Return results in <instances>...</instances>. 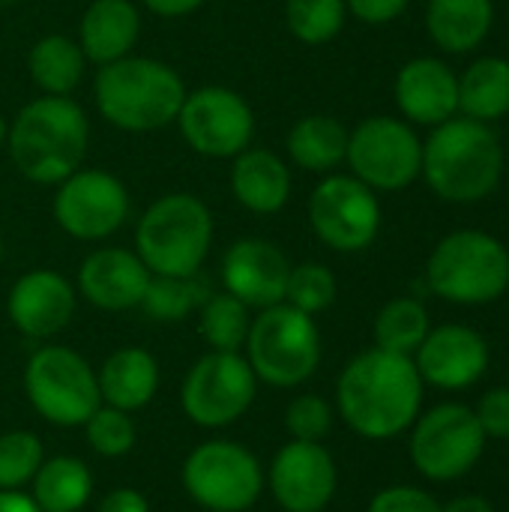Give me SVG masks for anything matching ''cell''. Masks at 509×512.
<instances>
[{
  "label": "cell",
  "instance_id": "15",
  "mask_svg": "<svg viewBox=\"0 0 509 512\" xmlns=\"http://www.w3.org/2000/svg\"><path fill=\"white\" fill-rule=\"evenodd\" d=\"M306 210L315 237L333 252H363L381 231L378 195L354 174H324Z\"/></svg>",
  "mask_w": 509,
  "mask_h": 512
},
{
  "label": "cell",
  "instance_id": "12",
  "mask_svg": "<svg viewBox=\"0 0 509 512\" xmlns=\"http://www.w3.org/2000/svg\"><path fill=\"white\" fill-rule=\"evenodd\" d=\"M345 162L372 192H399L420 177L423 141L408 120L387 114L366 117L348 132Z\"/></svg>",
  "mask_w": 509,
  "mask_h": 512
},
{
  "label": "cell",
  "instance_id": "20",
  "mask_svg": "<svg viewBox=\"0 0 509 512\" xmlns=\"http://www.w3.org/2000/svg\"><path fill=\"white\" fill-rule=\"evenodd\" d=\"M150 276L135 249L99 246L78 267V294L102 312H126L141 306Z\"/></svg>",
  "mask_w": 509,
  "mask_h": 512
},
{
  "label": "cell",
  "instance_id": "16",
  "mask_svg": "<svg viewBox=\"0 0 509 512\" xmlns=\"http://www.w3.org/2000/svg\"><path fill=\"white\" fill-rule=\"evenodd\" d=\"M264 474L273 501L285 512H324L339 489L336 459L315 441H288Z\"/></svg>",
  "mask_w": 509,
  "mask_h": 512
},
{
  "label": "cell",
  "instance_id": "11",
  "mask_svg": "<svg viewBox=\"0 0 509 512\" xmlns=\"http://www.w3.org/2000/svg\"><path fill=\"white\" fill-rule=\"evenodd\" d=\"M258 396V378L243 351H207L180 387V408L201 429H228L243 420Z\"/></svg>",
  "mask_w": 509,
  "mask_h": 512
},
{
  "label": "cell",
  "instance_id": "10",
  "mask_svg": "<svg viewBox=\"0 0 509 512\" xmlns=\"http://www.w3.org/2000/svg\"><path fill=\"white\" fill-rule=\"evenodd\" d=\"M486 432L474 414V408L459 402L435 405L432 411H420L411 426L408 456L411 465L432 483L462 480L477 468L486 450Z\"/></svg>",
  "mask_w": 509,
  "mask_h": 512
},
{
  "label": "cell",
  "instance_id": "36",
  "mask_svg": "<svg viewBox=\"0 0 509 512\" xmlns=\"http://www.w3.org/2000/svg\"><path fill=\"white\" fill-rule=\"evenodd\" d=\"M339 285L330 267L315 264V261H303L297 267H291L288 273V285H285V303L306 312V315H321L336 303Z\"/></svg>",
  "mask_w": 509,
  "mask_h": 512
},
{
  "label": "cell",
  "instance_id": "27",
  "mask_svg": "<svg viewBox=\"0 0 509 512\" xmlns=\"http://www.w3.org/2000/svg\"><path fill=\"white\" fill-rule=\"evenodd\" d=\"M87 69V57L78 39L66 33H45L27 51V72L30 81L45 96H69Z\"/></svg>",
  "mask_w": 509,
  "mask_h": 512
},
{
  "label": "cell",
  "instance_id": "5",
  "mask_svg": "<svg viewBox=\"0 0 509 512\" xmlns=\"http://www.w3.org/2000/svg\"><path fill=\"white\" fill-rule=\"evenodd\" d=\"M210 246V207L189 192H168L156 198L135 225V255L153 276L201 273Z\"/></svg>",
  "mask_w": 509,
  "mask_h": 512
},
{
  "label": "cell",
  "instance_id": "19",
  "mask_svg": "<svg viewBox=\"0 0 509 512\" xmlns=\"http://www.w3.org/2000/svg\"><path fill=\"white\" fill-rule=\"evenodd\" d=\"M411 360L423 384L438 390H468L489 369V345L465 324H444L429 330Z\"/></svg>",
  "mask_w": 509,
  "mask_h": 512
},
{
  "label": "cell",
  "instance_id": "47",
  "mask_svg": "<svg viewBox=\"0 0 509 512\" xmlns=\"http://www.w3.org/2000/svg\"><path fill=\"white\" fill-rule=\"evenodd\" d=\"M0 264H3V237H0Z\"/></svg>",
  "mask_w": 509,
  "mask_h": 512
},
{
  "label": "cell",
  "instance_id": "4",
  "mask_svg": "<svg viewBox=\"0 0 509 512\" xmlns=\"http://www.w3.org/2000/svg\"><path fill=\"white\" fill-rule=\"evenodd\" d=\"M93 99L102 120L120 132H156L177 120L186 99L180 72L156 57H123L99 66Z\"/></svg>",
  "mask_w": 509,
  "mask_h": 512
},
{
  "label": "cell",
  "instance_id": "24",
  "mask_svg": "<svg viewBox=\"0 0 509 512\" xmlns=\"http://www.w3.org/2000/svg\"><path fill=\"white\" fill-rule=\"evenodd\" d=\"M102 405L135 414L147 408L159 390V363L147 348L126 345L105 357L96 372Z\"/></svg>",
  "mask_w": 509,
  "mask_h": 512
},
{
  "label": "cell",
  "instance_id": "28",
  "mask_svg": "<svg viewBox=\"0 0 509 512\" xmlns=\"http://www.w3.org/2000/svg\"><path fill=\"white\" fill-rule=\"evenodd\" d=\"M30 498L42 512H81L93 498V474L75 456H45L30 480Z\"/></svg>",
  "mask_w": 509,
  "mask_h": 512
},
{
  "label": "cell",
  "instance_id": "2",
  "mask_svg": "<svg viewBox=\"0 0 509 512\" xmlns=\"http://www.w3.org/2000/svg\"><path fill=\"white\" fill-rule=\"evenodd\" d=\"M90 141L84 108L72 96H36L9 123L6 147L18 174L39 186H57L81 168Z\"/></svg>",
  "mask_w": 509,
  "mask_h": 512
},
{
  "label": "cell",
  "instance_id": "6",
  "mask_svg": "<svg viewBox=\"0 0 509 512\" xmlns=\"http://www.w3.org/2000/svg\"><path fill=\"white\" fill-rule=\"evenodd\" d=\"M426 285L435 297L459 306L495 303L509 288V249L477 228L453 231L432 249Z\"/></svg>",
  "mask_w": 509,
  "mask_h": 512
},
{
  "label": "cell",
  "instance_id": "44",
  "mask_svg": "<svg viewBox=\"0 0 509 512\" xmlns=\"http://www.w3.org/2000/svg\"><path fill=\"white\" fill-rule=\"evenodd\" d=\"M0 512H42L27 492H0Z\"/></svg>",
  "mask_w": 509,
  "mask_h": 512
},
{
  "label": "cell",
  "instance_id": "43",
  "mask_svg": "<svg viewBox=\"0 0 509 512\" xmlns=\"http://www.w3.org/2000/svg\"><path fill=\"white\" fill-rule=\"evenodd\" d=\"M444 512H495V507L483 495H459L444 507Z\"/></svg>",
  "mask_w": 509,
  "mask_h": 512
},
{
  "label": "cell",
  "instance_id": "37",
  "mask_svg": "<svg viewBox=\"0 0 509 512\" xmlns=\"http://www.w3.org/2000/svg\"><path fill=\"white\" fill-rule=\"evenodd\" d=\"M333 420H336L333 405L318 393H303V396L291 399L285 408V429H288L291 441L321 444L330 435Z\"/></svg>",
  "mask_w": 509,
  "mask_h": 512
},
{
  "label": "cell",
  "instance_id": "33",
  "mask_svg": "<svg viewBox=\"0 0 509 512\" xmlns=\"http://www.w3.org/2000/svg\"><path fill=\"white\" fill-rule=\"evenodd\" d=\"M345 0H285V24L303 45H324L345 27Z\"/></svg>",
  "mask_w": 509,
  "mask_h": 512
},
{
  "label": "cell",
  "instance_id": "31",
  "mask_svg": "<svg viewBox=\"0 0 509 512\" xmlns=\"http://www.w3.org/2000/svg\"><path fill=\"white\" fill-rule=\"evenodd\" d=\"M210 294L213 291L207 288L201 273H195V276H150V285H147L138 309H144L153 321L177 324V321H186L192 312H198Z\"/></svg>",
  "mask_w": 509,
  "mask_h": 512
},
{
  "label": "cell",
  "instance_id": "9",
  "mask_svg": "<svg viewBox=\"0 0 509 512\" xmlns=\"http://www.w3.org/2000/svg\"><path fill=\"white\" fill-rule=\"evenodd\" d=\"M30 408L57 429H81L102 405L96 369L66 345H42L24 366Z\"/></svg>",
  "mask_w": 509,
  "mask_h": 512
},
{
  "label": "cell",
  "instance_id": "3",
  "mask_svg": "<svg viewBox=\"0 0 509 512\" xmlns=\"http://www.w3.org/2000/svg\"><path fill=\"white\" fill-rule=\"evenodd\" d=\"M429 189L453 204H474L489 198L504 174V147L489 123L471 117H450L432 126L423 141V168Z\"/></svg>",
  "mask_w": 509,
  "mask_h": 512
},
{
  "label": "cell",
  "instance_id": "26",
  "mask_svg": "<svg viewBox=\"0 0 509 512\" xmlns=\"http://www.w3.org/2000/svg\"><path fill=\"white\" fill-rule=\"evenodd\" d=\"M288 156L309 174H333L348 153V129L330 114H306L288 132Z\"/></svg>",
  "mask_w": 509,
  "mask_h": 512
},
{
  "label": "cell",
  "instance_id": "32",
  "mask_svg": "<svg viewBox=\"0 0 509 512\" xmlns=\"http://www.w3.org/2000/svg\"><path fill=\"white\" fill-rule=\"evenodd\" d=\"M252 309L243 306L228 291L210 294L204 306L198 309V333L210 351H243L249 327H252Z\"/></svg>",
  "mask_w": 509,
  "mask_h": 512
},
{
  "label": "cell",
  "instance_id": "35",
  "mask_svg": "<svg viewBox=\"0 0 509 512\" xmlns=\"http://www.w3.org/2000/svg\"><path fill=\"white\" fill-rule=\"evenodd\" d=\"M81 429H84L90 450L102 459H123L138 444V429H135L132 414L111 408V405H99Z\"/></svg>",
  "mask_w": 509,
  "mask_h": 512
},
{
  "label": "cell",
  "instance_id": "1",
  "mask_svg": "<svg viewBox=\"0 0 509 512\" xmlns=\"http://www.w3.org/2000/svg\"><path fill=\"white\" fill-rule=\"evenodd\" d=\"M336 408L345 426L366 441H390L423 411V378L411 357L369 348L336 381Z\"/></svg>",
  "mask_w": 509,
  "mask_h": 512
},
{
  "label": "cell",
  "instance_id": "21",
  "mask_svg": "<svg viewBox=\"0 0 509 512\" xmlns=\"http://www.w3.org/2000/svg\"><path fill=\"white\" fill-rule=\"evenodd\" d=\"M396 105L417 126H441L459 111V75L438 57H414L396 75Z\"/></svg>",
  "mask_w": 509,
  "mask_h": 512
},
{
  "label": "cell",
  "instance_id": "17",
  "mask_svg": "<svg viewBox=\"0 0 509 512\" xmlns=\"http://www.w3.org/2000/svg\"><path fill=\"white\" fill-rule=\"evenodd\" d=\"M291 261L285 252L264 240V237H243L234 240L219 264L222 288L237 297L249 309H267L276 303H285V285H288Z\"/></svg>",
  "mask_w": 509,
  "mask_h": 512
},
{
  "label": "cell",
  "instance_id": "41",
  "mask_svg": "<svg viewBox=\"0 0 509 512\" xmlns=\"http://www.w3.org/2000/svg\"><path fill=\"white\" fill-rule=\"evenodd\" d=\"M96 512H150V504H147V498L138 489L123 486V489H111L99 501Z\"/></svg>",
  "mask_w": 509,
  "mask_h": 512
},
{
  "label": "cell",
  "instance_id": "25",
  "mask_svg": "<svg viewBox=\"0 0 509 512\" xmlns=\"http://www.w3.org/2000/svg\"><path fill=\"white\" fill-rule=\"evenodd\" d=\"M495 24L492 0H429L426 27L432 42L447 54L480 48Z\"/></svg>",
  "mask_w": 509,
  "mask_h": 512
},
{
  "label": "cell",
  "instance_id": "40",
  "mask_svg": "<svg viewBox=\"0 0 509 512\" xmlns=\"http://www.w3.org/2000/svg\"><path fill=\"white\" fill-rule=\"evenodd\" d=\"M408 3L411 0H345L354 18H360L363 24H375V27L396 21L408 9Z\"/></svg>",
  "mask_w": 509,
  "mask_h": 512
},
{
  "label": "cell",
  "instance_id": "30",
  "mask_svg": "<svg viewBox=\"0 0 509 512\" xmlns=\"http://www.w3.org/2000/svg\"><path fill=\"white\" fill-rule=\"evenodd\" d=\"M429 330L432 324L426 306L417 297H396L387 306H381L372 336H375V348L414 357V351L423 345Z\"/></svg>",
  "mask_w": 509,
  "mask_h": 512
},
{
  "label": "cell",
  "instance_id": "18",
  "mask_svg": "<svg viewBox=\"0 0 509 512\" xmlns=\"http://www.w3.org/2000/svg\"><path fill=\"white\" fill-rule=\"evenodd\" d=\"M75 306V285L63 273L45 267L18 276L6 297V315L12 327L33 342H48L60 330H66Z\"/></svg>",
  "mask_w": 509,
  "mask_h": 512
},
{
  "label": "cell",
  "instance_id": "38",
  "mask_svg": "<svg viewBox=\"0 0 509 512\" xmlns=\"http://www.w3.org/2000/svg\"><path fill=\"white\" fill-rule=\"evenodd\" d=\"M366 512H444V507L417 486H387L369 501Z\"/></svg>",
  "mask_w": 509,
  "mask_h": 512
},
{
  "label": "cell",
  "instance_id": "42",
  "mask_svg": "<svg viewBox=\"0 0 509 512\" xmlns=\"http://www.w3.org/2000/svg\"><path fill=\"white\" fill-rule=\"evenodd\" d=\"M153 15H162V18H183V15H192L195 9H201L207 0H141Z\"/></svg>",
  "mask_w": 509,
  "mask_h": 512
},
{
  "label": "cell",
  "instance_id": "45",
  "mask_svg": "<svg viewBox=\"0 0 509 512\" xmlns=\"http://www.w3.org/2000/svg\"><path fill=\"white\" fill-rule=\"evenodd\" d=\"M6 132H9V123H6V117L0 114V147L6 144Z\"/></svg>",
  "mask_w": 509,
  "mask_h": 512
},
{
  "label": "cell",
  "instance_id": "7",
  "mask_svg": "<svg viewBox=\"0 0 509 512\" xmlns=\"http://www.w3.org/2000/svg\"><path fill=\"white\" fill-rule=\"evenodd\" d=\"M243 351L258 384L291 390L318 372L321 330L312 315L288 303H276L252 318Z\"/></svg>",
  "mask_w": 509,
  "mask_h": 512
},
{
  "label": "cell",
  "instance_id": "46",
  "mask_svg": "<svg viewBox=\"0 0 509 512\" xmlns=\"http://www.w3.org/2000/svg\"><path fill=\"white\" fill-rule=\"evenodd\" d=\"M18 0H0V9H9V6H15Z\"/></svg>",
  "mask_w": 509,
  "mask_h": 512
},
{
  "label": "cell",
  "instance_id": "39",
  "mask_svg": "<svg viewBox=\"0 0 509 512\" xmlns=\"http://www.w3.org/2000/svg\"><path fill=\"white\" fill-rule=\"evenodd\" d=\"M486 438H495V441H509V387H495L489 390L477 408H474Z\"/></svg>",
  "mask_w": 509,
  "mask_h": 512
},
{
  "label": "cell",
  "instance_id": "22",
  "mask_svg": "<svg viewBox=\"0 0 509 512\" xmlns=\"http://www.w3.org/2000/svg\"><path fill=\"white\" fill-rule=\"evenodd\" d=\"M141 36V12L132 0H93L78 24V45L87 63L108 66L132 54Z\"/></svg>",
  "mask_w": 509,
  "mask_h": 512
},
{
  "label": "cell",
  "instance_id": "14",
  "mask_svg": "<svg viewBox=\"0 0 509 512\" xmlns=\"http://www.w3.org/2000/svg\"><path fill=\"white\" fill-rule=\"evenodd\" d=\"M174 123L189 150L207 159H234L255 138L252 105L237 90L219 84L186 90Z\"/></svg>",
  "mask_w": 509,
  "mask_h": 512
},
{
  "label": "cell",
  "instance_id": "29",
  "mask_svg": "<svg viewBox=\"0 0 509 512\" xmlns=\"http://www.w3.org/2000/svg\"><path fill=\"white\" fill-rule=\"evenodd\" d=\"M462 117L492 123L509 114V60L480 57L459 75Z\"/></svg>",
  "mask_w": 509,
  "mask_h": 512
},
{
  "label": "cell",
  "instance_id": "8",
  "mask_svg": "<svg viewBox=\"0 0 509 512\" xmlns=\"http://www.w3.org/2000/svg\"><path fill=\"white\" fill-rule=\"evenodd\" d=\"M180 483L189 501L201 510L246 512L261 501L267 474L249 447L228 438H213L198 444L183 459Z\"/></svg>",
  "mask_w": 509,
  "mask_h": 512
},
{
  "label": "cell",
  "instance_id": "34",
  "mask_svg": "<svg viewBox=\"0 0 509 512\" xmlns=\"http://www.w3.org/2000/svg\"><path fill=\"white\" fill-rule=\"evenodd\" d=\"M45 462V447L39 435L27 429H12L0 435V492H21L36 477Z\"/></svg>",
  "mask_w": 509,
  "mask_h": 512
},
{
  "label": "cell",
  "instance_id": "13",
  "mask_svg": "<svg viewBox=\"0 0 509 512\" xmlns=\"http://www.w3.org/2000/svg\"><path fill=\"white\" fill-rule=\"evenodd\" d=\"M129 207V189L117 174L105 168H78L57 183L51 213L72 240L99 243L123 228Z\"/></svg>",
  "mask_w": 509,
  "mask_h": 512
},
{
  "label": "cell",
  "instance_id": "23",
  "mask_svg": "<svg viewBox=\"0 0 509 512\" xmlns=\"http://www.w3.org/2000/svg\"><path fill=\"white\" fill-rule=\"evenodd\" d=\"M231 195L255 216H273L291 198V171L273 150L246 147L231 165Z\"/></svg>",
  "mask_w": 509,
  "mask_h": 512
}]
</instances>
